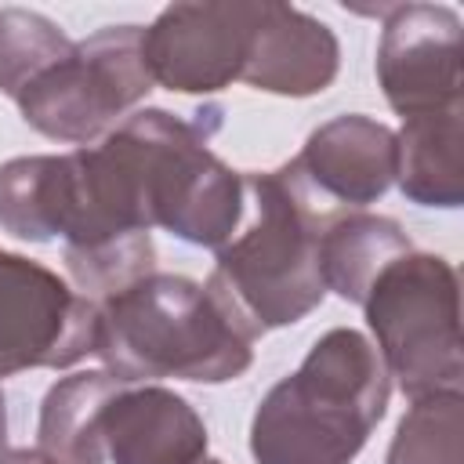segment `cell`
Returning a JSON list of instances; mask_svg holds the SVG:
<instances>
[{"mask_svg":"<svg viewBox=\"0 0 464 464\" xmlns=\"http://www.w3.org/2000/svg\"><path fill=\"white\" fill-rule=\"evenodd\" d=\"M395 181L417 207L464 203V105L402 120L395 130Z\"/></svg>","mask_w":464,"mask_h":464,"instance_id":"13","label":"cell"},{"mask_svg":"<svg viewBox=\"0 0 464 464\" xmlns=\"http://www.w3.org/2000/svg\"><path fill=\"white\" fill-rule=\"evenodd\" d=\"M7 450V402H4V392H0V453Z\"/></svg>","mask_w":464,"mask_h":464,"instance_id":"19","label":"cell"},{"mask_svg":"<svg viewBox=\"0 0 464 464\" xmlns=\"http://www.w3.org/2000/svg\"><path fill=\"white\" fill-rule=\"evenodd\" d=\"M243 185L250 221L214 250L218 265L207 283L221 290L257 334H265L294 326L323 304L319 236L337 210L304 185L294 163L243 174Z\"/></svg>","mask_w":464,"mask_h":464,"instance_id":"3","label":"cell"},{"mask_svg":"<svg viewBox=\"0 0 464 464\" xmlns=\"http://www.w3.org/2000/svg\"><path fill=\"white\" fill-rule=\"evenodd\" d=\"M265 0L170 4L141 29L152 83L178 94H218L243 76Z\"/></svg>","mask_w":464,"mask_h":464,"instance_id":"8","label":"cell"},{"mask_svg":"<svg viewBox=\"0 0 464 464\" xmlns=\"http://www.w3.org/2000/svg\"><path fill=\"white\" fill-rule=\"evenodd\" d=\"M98 304L47 265L0 246V381L94 355Z\"/></svg>","mask_w":464,"mask_h":464,"instance_id":"7","label":"cell"},{"mask_svg":"<svg viewBox=\"0 0 464 464\" xmlns=\"http://www.w3.org/2000/svg\"><path fill=\"white\" fill-rule=\"evenodd\" d=\"M196 464H221L218 457H203V460H196Z\"/></svg>","mask_w":464,"mask_h":464,"instance_id":"20","label":"cell"},{"mask_svg":"<svg viewBox=\"0 0 464 464\" xmlns=\"http://www.w3.org/2000/svg\"><path fill=\"white\" fill-rule=\"evenodd\" d=\"M290 163L323 203L362 210L395 181V130L362 112H344L315 127Z\"/></svg>","mask_w":464,"mask_h":464,"instance_id":"11","label":"cell"},{"mask_svg":"<svg viewBox=\"0 0 464 464\" xmlns=\"http://www.w3.org/2000/svg\"><path fill=\"white\" fill-rule=\"evenodd\" d=\"M384 464H464V395L435 392L413 399Z\"/></svg>","mask_w":464,"mask_h":464,"instance_id":"16","label":"cell"},{"mask_svg":"<svg viewBox=\"0 0 464 464\" xmlns=\"http://www.w3.org/2000/svg\"><path fill=\"white\" fill-rule=\"evenodd\" d=\"M105 464H196L207 457L203 417L163 384L123 381L98 413Z\"/></svg>","mask_w":464,"mask_h":464,"instance_id":"10","label":"cell"},{"mask_svg":"<svg viewBox=\"0 0 464 464\" xmlns=\"http://www.w3.org/2000/svg\"><path fill=\"white\" fill-rule=\"evenodd\" d=\"M388 395L392 377L373 341L334 326L257 402L250 457L254 464H352L388 413Z\"/></svg>","mask_w":464,"mask_h":464,"instance_id":"2","label":"cell"},{"mask_svg":"<svg viewBox=\"0 0 464 464\" xmlns=\"http://www.w3.org/2000/svg\"><path fill=\"white\" fill-rule=\"evenodd\" d=\"M210 120H181L167 109H134L102 141L127 167L149 228L174 239L221 250L246 218L243 174L210 152Z\"/></svg>","mask_w":464,"mask_h":464,"instance_id":"4","label":"cell"},{"mask_svg":"<svg viewBox=\"0 0 464 464\" xmlns=\"http://www.w3.org/2000/svg\"><path fill=\"white\" fill-rule=\"evenodd\" d=\"M362 312L388 377L410 402L460 392V283L446 257L399 254L370 283Z\"/></svg>","mask_w":464,"mask_h":464,"instance_id":"5","label":"cell"},{"mask_svg":"<svg viewBox=\"0 0 464 464\" xmlns=\"http://www.w3.org/2000/svg\"><path fill=\"white\" fill-rule=\"evenodd\" d=\"M410 250L413 243L395 218L370 210H337L319 236L323 286L334 290L341 301L362 304L377 272Z\"/></svg>","mask_w":464,"mask_h":464,"instance_id":"14","label":"cell"},{"mask_svg":"<svg viewBox=\"0 0 464 464\" xmlns=\"http://www.w3.org/2000/svg\"><path fill=\"white\" fill-rule=\"evenodd\" d=\"M377 44V83L402 116H428L464 105L460 14L446 4H392Z\"/></svg>","mask_w":464,"mask_h":464,"instance_id":"9","label":"cell"},{"mask_svg":"<svg viewBox=\"0 0 464 464\" xmlns=\"http://www.w3.org/2000/svg\"><path fill=\"white\" fill-rule=\"evenodd\" d=\"M123 381L109 370H80L54 381L40 402L36 450L58 464H105L98 450V413Z\"/></svg>","mask_w":464,"mask_h":464,"instance_id":"15","label":"cell"},{"mask_svg":"<svg viewBox=\"0 0 464 464\" xmlns=\"http://www.w3.org/2000/svg\"><path fill=\"white\" fill-rule=\"evenodd\" d=\"M341 69V44L326 22L315 14L265 0L243 65V83L279 98L323 94Z\"/></svg>","mask_w":464,"mask_h":464,"instance_id":"12","label":"cell"},{"mask_svg":"<svg viewBox=\"0 0 464 464\" xmlns=\"http://www.w3.org/2000/svg\"><path fill=\"white\" fill-rule=\"evenodd\" d=\"M141 29L105 25L87 40H72L58 62L18 91L22 120L44 138L80 149L105 138L156 87L141 58Z\"/></svg>","mask_w":464,"mask_h":464,"instance_id":"6","label":"cell"},{"mask_svg":"<svg viewBox=\"0 0 464 464\" xmlns=\"http://www.w3.org/2000/svg\"><path fill=\"white\" fill-rule=\"evenodd\" d=\"M261 334L210 283L149 272L98 301L94 355L130 384H225L250 370Z\"/></svg>","mask_w":464,"mask_h":464,"instance_id":"1","label":"cell"},{"mask_svg":"<svg viewBox=\"0 0 464 464\" xmlns=\"http://www.w3.org/2000/svg\"><path fill=\"white\" fill-rule=\"evenodd\" d=\"M0 464H58V460H51L44 450H4Z\"/></svg>","mask_w":464,"mask_h":464,"instance_id":"18","label":"cell"},{"mask_svg":"<svg viewBox=\"0 0 464 464\" xmlns=\"http://www.w3.org/2000/svg\"><path fill=\"white\" fill-rule=\"evenodd\" d=\"M72 40L40 11L0 7V91L18 98V91L36 80L51 62H58Z\"/></svg>","mask_w":464,"mask_h":464,"instance_id":"17","label":"cell"}]
</instances>
